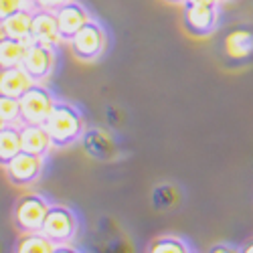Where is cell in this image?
<instances>
[{
  "mask_svg": "<svg viewBox=\"0 0 253 253\" xmlns=\"http://www.w3.org/2000/svg\"><path fill=\"white\" fill-rule=\"evenodd\" d=\"M45 128L51 136L53 148H67L73 146L85 132V120L81 112L69 101H55Z\"/></svg>",
  "mask_w": 253,
  "mask_h": 253,
  "instance_id": "1",
  "label": "cell"
},
{
  "mask_svg": "<svg viewBox=\"0 0 253 253\" xmlns=\"http://www.w3.org/2000/svg\"><path fill=\"white\" fill-rule=\"evenodd\" d=\"M69 49L71 55L81 61V63H91L97 61L103 53L105 47H108V35H105L103 27L97 23V20H87L69 41Z\"/></svg>",
  "mask_w": 253,
  "mask_h": 253,
  "instance_id": "2",
  "label": "cell"
},
{
  "mask_svg": "<svg viewBox=\"0 0 253 253\" xmlns=\"http://www.w3.org/2000/svg\"><path fill=\"white\" fill-rule=\"evenodd\" d=\"M49 207L51 205L41 195H23L12 209L14 227L20 233H39L43 229Z\"/></svg>",
  "mask_w": 253,
  "mask_h": 253,
  "instance_id": "3",
  "label": "cell"
},
{
  "mask_svg": "<svg viewBox=\"0 0 253 253\" xmlns=\"http://www.w3.org/2000/svg\"><path fill=\"white\" fill-rule=\"evenodd\" d=\"M53 105H55L53 93L45 85L35 83V85L20 97V124H41V126H45V122L51 116Z\"/></svg>",
  "mask_w": 253,
  "mask_h": 253,
  "instance_id": "4",
  "label": "cell"
},
{
  "mask_svg": "<svg viewBox=\"0 0 253 253\" xmlns=\"http://www.w3.org/2000/svg\"><path fill=\"white\" fill-rule=\"evenodd\" d=\"M75 231H77V219L67 207L61 205L49 207L43 229H41V233L49 241H53L55 245L69 243L75 237Z\"/></svg>",
  "mask_w": 253,
  "mask_h": 253,
  "instance_id": "5",
  "label": "cell"
},
{
  "mask_svg": "<svg viewBox=\"0 0 253 253\" xmlns=\"http://www.w3.org/2000/svg\"><path fill=\"white\" fill-rule=\"evenodd\" d=\"M43 172V156L20 150L6 166L4 174L12 186H31Z\"/></svg>",
  "mask_w": 253,
  "mask_h": 253,
  "instance_id": "6",
  "label": "cell"
},
{
  "mask_svg": "<svg viewBox=\"0 0 253 253\" xmlns=\"http://www.w3.org/2000/svg\"><path fill=\"white\" fill-rule=\"evenodd\" d=\"M20 67L33 77L35 83L47 81L51 77L53 69H55V49L31 41V43L27 45V51H25Z\"/></svg>",
  "mask_w": 253,
  "mask_h": 253,
  "instance_id": "7",
  "label": "cell"
},
{
  "mask_svg": "<svg viewBox=\"0 0 253 253\" xmlns=\"http://www.w3.org/2000/svg\"><path fill=\"white\" fill-rule=\"evenodd\" d=\"M219 23L217 6H195L184 4L182 10V25L188 35L193 37H209L213 35Z\"/></svg>",
  "mask_w": 253,
  "mask_h": 253,
  "instance_id": "8",
  "label": "cell"
},
{
  "mask_svg": "<svg viewBox=\"0 0 253 253\" xmlns=\"http://www.w3.org/2000/svg\"><path fill=\"white\" fill-rule=\"evenodd\" d=\"M31 41L47 47H57L61 43V33L57 25V16L53 10L35 8L33 12V27H31Z\"/></svg>",
  "mask_w": 253,
  "mask_h": 253,
  "instance_id": "9",
  "label": "cell"
},
{
  "mask_svg": "<svg viewBox=\"0 0 253 253\" xmlns=\"http://www.w3.org/2000/svg\"><path fill=\"white\" fill-rule=\"evenodd\" d=\"M55 16H57V25H59V33L63 41H69L87 20H91L87 8L79 4L77 0H69V2L59 6L55 10Z\"/></svg>",
  "mask_w": 253,
  "mask_h": 253,
  "instance_id": "10",
  "label": "cell"
},
{
  "mask_svg": "<svg viewBox=\"0 0 253 253\" xmlns=\"http://www.w3.org/2000/svg\"><path fill=\"white\" fill-rule=\"evenodd\" d=\"M18 130H20V146H23L25 152L43 156V158L51 152L53 142H51V136H49L45 126H41V124H20Z\"/></svg>",
  "mask_w": 253,
  "mask_h": 253,
  "instance_id": "11",
  "label": "cell"
},
{
  "mask_svg": "<svg viewBox=\"0 0 253 253\" xmlns=\"http://www.w3.org/2000/svg\"><path fill=\"white\" fill-rule=\"evenodd\" d=\"M35 85L33 77L23 67H12L0 71V93L10 95V97H23L31 87Z\"/></svg>",
  "mask_w": 253,
  "mask_h": 253,
  "instance_id": "12",
  "label": "cell"
},
{
  "mask_svg": "<svg viewBox=\"0 0 253 253\" xmlns=\"http://www.w3.org/2000/svg\"><path fill=\"white\" fill-rule=\"evenodd\" d=\"M225 55L233 61H243L253 53V31L249 29H233L223 41Z\"/></svg>",
  "mask_w": 253,
  "mask_h": 253,
  "instance_id": "13",
  "label": "cell"
},
{
  "mask_svg": "<svg viewBox=\"0 0 253 253\" xmlns=\"http://www.w3.org/2000/svg\"><path fill=\"white\" fill-rule=\"evenodd\" d=\"M33 12L35 6H27L23 10L14 12L12 16H8L6 20H2V31L6 37L25 41V43H31V27H33Z\"/></svg>",
  "mask_w": 253,
  "mask_h": 253,
  "instance_id": "14",
  "label": "cell"
},
{
  "mask_svg": "<svg viewBox=\"0 0 253 253\" xmlns=\"http://www.w3.org/2000/svg\"><path fill=\"white\" fill-rule=\"evenodd\" d=\"M27 45L29 43H25V41H18V39L6 37V35L0 39V71L18 67L20 63H23Z\"/></svg>",
  "mask_w": 253,
  "mask_h": 253,
  "instance_id": "15",
  "label": "cell"
},
{
  "mask_svg": "<svg viewBox=\"0 0 253 253\" xmlns=\"http://www.w3.org/2000/svg\"><path fill=\"white\" fill-rule=\"evenodd\" d=\"M20 150H23V146H20L18 126H4L0 130V166L4 168Z\"/></svg>",
  "mask_w": 253,
  "mask_h": 253,
  "instance_id": "16",
  "label": "cell"
},
{
  "mask_svg": "<svg viewBox=\"0 0 253 253\" xmlns=\"http://www.w3.org/2000/svg\"><path fill=\"white\" fill-rule=\"evenodd\" d=\"M55 243L43 233H23L14 245V253H53Z\"/></svg>",
  "mask_w": 253,
  "mask_h": 253,
  "instance_id": "17",
  "label": "cell"
},
{
  "mask_svg": "<svg viewBox=\"0 0 253 253\" xmlns=\"http://www.w3.org/2000/svg\"><path fill=\"white\" fill-rule=\"evenodd\" d=\"M0 122L4 126H20V99L0 93Z\"/></svg>",
  "mask_w": 253,
  "mask_h": 253,
  "instance_id": "18",
  "label": "cell"
},
{
  "mask_svg": "<svg viewBox=\"0 0 253 253\" xmlns=\"http://www.w3.org/2000/svg\"><path fill=\"white\" fill-rule=\"evenodd\" d=\"M148 253H191V247L178 237L166 235V237L154 239L148 247Z\"/></svg>",
  "mask_w": 253,
  "mask_h": 253,
  "instance_id": "19",
  "label": "cell"
},
{
  "mask_svg": "<svg viewBox=\"0 0 253 253\" xmlns=\"http://www.w3.org/2000/svg\"><path fill=\"white\" fill-rule=\"evenodd\" d=\"M27 6H35V4L27 2V0H0V23L6 20L8 16H12L14 12L27 8Z\"/></svg>",
  "mask_w": 253,
  "mask_h": 253,
  "instance_id": "20",
  "label": "cell"
},
{
  "mask_svg": "<svg viewBox=\"0 0 253 253\" xmlns=\"http://www.w3.org/2000/svg\"><path fill=\"white\" fill-rule=\"evenodd\" d=\"M65 2H69V0H33L35 8H43V10H57L59 6H63Z\"/></svg>",
  "mask_w": 253,
  "mask_h": 253,
  "instance_id": "21",
  "label": "cell"
},
{
  "mask_svg": "<svg viewBox=\"0 0 253 253\" xmlns=\"http://www.w3.org/2000/svg\"><path fill=\"white\" fill-rule=\"evenodd\" d=\"M209 253H241V249H237L233 245H227V243H219V245L211 247Z\"/></svg>",
  "mask_w": 253,
  "mask_h": 253,
  "instance_id": "22",
  "label": "cell"
},
{
  "mask_svg": "<svg viewBox=\"0 0 253 253\" xmlns=\"http://www.w3.org/2000/svg\"><path fill=\"white\" fill-rule=\"evenodd\" d=\"M221 0H184V4H195V6H217Z\"/></svg>",
  "mask_w": 253,
  "mask_h": 253,
  "instance_id": "23",
  "label": "cell"
},
{
  "mask_svg": "<svg viewBox=\"0 0 253 253\" xmlns=\"http://www.w3.org/2000/svg\"><path fill=\"white\" fill-rule=\"evenodd\" d=\"M53 253H79V251H77V249H73V247H71V245H67V243H63V245H55Z\"/></svg>",
  "mask_w": 253,
  "mask_h": 253,
  "instance_id": "24",
  "label": "cell"
},
{
  "mask_svg": "<svg viewBox=\"0 0 253 253\" xmlns=\"http://www.w3.org/2000/svg\"><path fill=\"white\" fill-rule=\"evenodd\" d=\"M241 253H253V239H251V241H247V243L241 247Z\"/></svg>",
  "mask_w": 253,
  "mask_h": 253,
  "instance_id": "25",
  "label": "cell"
},
{
  "mask_svg": "<svg viewBox=\"0 0 253 253\" xmlns=\"http://www.w3.org/2000/svg\"><path fill=\"white\" fill-rule=\"evenodd\" d=\"M166 2H172V4H180L182 2L184 4V0H166Z\"/></svg>",
  "mask_w": 253,
  "mask_h": 253,
  "instance_id": "26",
  "label": "cell"
},
{
  "mask_svg": "<svg viewBox=\"0 0 253 253\" xmlns=\"http://www.w3.org/2000/svg\"><path fill=\"white\" fill-rule=\"evenodd\" d=\"M4 37V31H2V25H0V39H2Z\"/></svg>",
  "mask_w": 253,
  "mask_h": 253,
  "instance_id": "27",
  "label": "cell"
},
{
  "mask_svg": "<svg viewBox=\"0 0 253 253\" xmlns=\"http://www.w3.org/2000/svg\"><path fill=\"white\" fill-rule=\"evenodd\" d=\"M2 128H4V124H2V122H0V130H2Z\"/></svg>",
  "mask_w": 253,
  "mask_h": 253,
  "instance_id": "28",
  "label": "cell"
},
{
  "mask_svg": "<svg viewBox=\"0 0 253 253\" xmlns=\"http://www.w3.org/2000/svg\"><path fill=\"white\" fill-rule=\"evenodd\" d=\"M27 2H33V0H27Z\"/></svg>",
  "mask_w": 253,
  "mask_h": 253,
  "instance_id": "29",
  "label": "cell"
}]
</instances>
